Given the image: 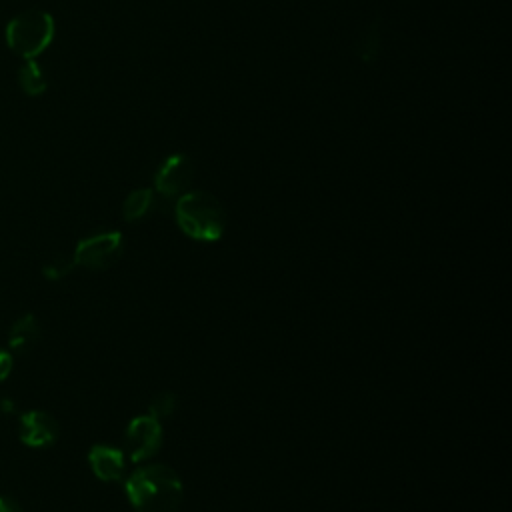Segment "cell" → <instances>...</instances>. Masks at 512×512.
Wrapping results in <instances>:
<instances>
[{
	"mask_svg": "<svg viewBox=\"0 0 512 512\" xmlns=\"http://www.w3.org/2000/svg\"><path fill=\"white\" fill-rule=\"evenodd\" d=\"M0 512H22L20 504L8 496H0Z\"/></svg>",
	"mask_w": 512,
	"mask_h": 512,
	"instance_id": "cell-16",
	"label": "cell"
},
{
	"mask_svg": "<svg viewBox=\"0 0 512 512\" xmlns=\"http://www.w3.org/2000/svg\"><path fill=\"white\" fill-rule=\"evenodd\" d=\"M174 216L180 230L192 240L214 242L224 234V208L218 198L206 190H188L178 196Z\"/></svg>",
	"mask_w": 512,
	"mask_h": 512,
	"instance_id": "cell-2",
	"label": "cell"
},
{
	"mask_svg": "<svg viewBox=\"0 0 512 512\" xmlns=\"http://www.w3.org/2000/svg\"><path fill=\"white\" fill-rule=\"evenodd\" d=\"M38 336H40V324L36 316L24 314L12 324L8 332V348L12 354H24L36 344Z\"/></svg>",
	"mask_w": 512,
	"mask_h": 512,
	"instance_id": "cell-9",
	"label": "cell"
},
{
	"mask_svg": "<svg viewBox=\"0 0 512 512\" xmlns=\"http://www.w3.org/2000/svg\"><path fill=\"white\" fill-rule=\"evenodd\" d=\"M88 462L96 478L104 482H116L124 478L126 456L124 450L108 444H96L88 452Z\"/></svg>",
	"mask_w": 512,
	"mask_h": 512,
	"instance_id": "cell-8",
	"label": "cell"
},
{
	"mask_svg": "<svg viewBox=\"0 0 512 512\" xmlns=\"http://www.w3.org/2000/svg\"><path fill=\"white\" fill-rule=\"evenodd\" d=\"M122 248H124V238L118 230L96 232L78 242L72 254V260L76 266H82L88 270H104V268H110L120 258Z\"/></svg>",
	"mask_w": 512,
	"mask_h": 512,
	"instance_id": "cell-4",
	"label": "cell"
},
{
	"mask_svg": "<svg viewBox=\"0 0 512 512\" xmlns=\"http://www.w3.org/2000/svg\"><path fill=\"white\" fill-rule=\"evenodd\" d=\"M18 84H20L22 92L28 94V96H40L48 88L46 74H44V70L40 68V64L34 58L26 60L20 66V70H18Z\"/></svg>",
	"mask_w": 512,
	"mask_h": 512,
	"instance_id": "cell-10",
	"label": "cell"
},
{
	"mask_svg": "<svg viewBox=\"0 0 512 512\" xmlns=\"http://www.w3.org/2000/svg\"><path fill=\"white\" fill-rule=\"evenodd\" d=\"M162 424L152 414H140L130 420L124 442L132 462H146L162 448Z\"/></svg>",
	"mask_w": 512,
	"mask_h": 512,
	"instance_id": "cell-5",
	"label": "cell"
},
{
	"mask_svg": "<svg viewBox=\"0 0 512 512\" xmlns=\"http://www.w3.org/2000/svg\"><path fill=\"white\" fill-rule=\"evenodd\" d=\"M76 264H74V260H72V256H58V258H54V260H50L48 264H44V268H42V272H44V276L46 278H50V280H60V278H64L66 274H70V270L74 268Z\"/></svg>",
	"mask_w": 512,
	"mask_h": 512,
	"instance_id": "cell-14",
	"label": "cell"
},
{
	"mask_svg": "<svg viewBox=\"0 0 512 512\" xmlns=\"http://www.w3.org/2000/svg\"><path fill=\"white\" fill-rule=\"evenodd\" d=\"M10 370H12V354L6 350H0V382L6 380Z\"/></svg>",
	"mask_w": 512,
	"mask_h": 512,
	"instance_id": "cell-15",
	"label": "cell"
},
{
	"mask_svg": "<svg viewBox=\"0 0 512 512\" xmlns=\"http://www.w3.org/2000/svg\"><path fill=\"white\" fill-rule=\"evenodd\" d=\"M60 434L58 422L44 410H30L20 416V440L30 448H46Z\"/></svg>",
	"mask_w": 512,
	"mask_h": 512,
	"instance_id": "cell-7",
	"label": "cell"
},
{
	"mask_svg": "<svg viewBox=\"0 0 512 512\" xmlns=\"http://www.w3.org/2000/svg\"><path fill=\"white\" fill-rule=\"evenodd\" d=\"M152 204H154V192L150 188H136L124 198L122 216L128 222H136L150 212Z\"/></svg>",
	"mask_w": 512,
	"mask_h": 512,
	"instance_id": "cell-11",
	"label": "cell"
},
{
	"mask_svg": "<svg viewBox=\"0 0 512 512\" xmlns=\"http://www.w3.org/2000/svg\"><path fill=\"white\" fill-rule=\"evenodd\" d=\"M54 38V20L44 10H24L6 26L8 48L30 60L42 54Z\"/></svg>",
	"mask_w": 512,
	"mask_h": 512,
	"instance_id": "cell-3",
	"label": "cell"
},
{
	"mask_svg": "<svg viewBox=\"0 0 512 512\" xmlns=\"http://www.w3.org/2000/svg\"><path fill=\"white\" fill-rule=\"evenodd\" d=\"M178 410V396L170 390H164V392H158L152 400H150V406H148V414H152L156 420H166L170 418L174 412Z\"/></svg>",
	"mask_w": 512,
	"mask_h": 512,
	"instance_id": "cell-13",
	"label": "cell"
},
{
	"mask_svg": "<svg viewBox=\"0 0 512 512\" xmlns=\"http://www.w3.org/2000/svg\"><path fill=\"white\" fill-rule=\"evenodd\" d=\"M194 178V166L184 154H170L154 174V190L164 198H178L188 192Z\"/></svg>",
	"mask_w": 512,
	"mask_h": 512,
	"instance_id": "cell-6",
	"label": "cell"
},
{
	"mask_svg": "<svg viewBox=\"0 0 512 512\" xmlns=\"http://www.w3.org/2000/svg\"><path fill=\"white\" fill-rule=\"evenodd\" d=\"M126 496L136 512H178L184 486L168 464H144L128 476Z\"/></svg>",
	"mask_w": 512,
	"mask_h": 512,
	"instance_id": "cell-1",
	"label": "cell"
},
{
	"mask_svg": "<svg viewBox=\"0 0 512 512\" xmlns=\"http://www.w3.org/2000/svg\"><path fill=\"white\" fill-rule=\"evenodd\" d=\"M380 44H382V34H380V20L374 18L362 32L358 40L356 54L362 60V64H372L380 56Z\"/></svg>",
	"mask_w": 512,
	"mask_h": 512,
	"instance_id": "cell-12",
	"label": "cell"
}]
</instances>
